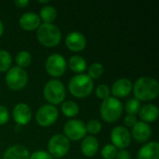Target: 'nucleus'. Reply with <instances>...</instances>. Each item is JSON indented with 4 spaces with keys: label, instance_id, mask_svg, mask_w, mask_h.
<instances>
[{
    "label": "nucleus",
    "instance_id": "obj_1",
    "mask_svg": "<svg viewBox=\"0 0 159 159\" xmlns=\"http://www.w3.org/2000/svg\"><path fill=\"white\" fill-rule=\"evenodd\" d=\"M135 99L140 102H150L156 100L159 95L157 80L151 76H142L132 85Z\"/></svg>",
    "mask_w": 159,
    "mask_h": 159
},
{
    "label": "nucleus",
    "instance_id": "obj_2",
    "mask_svg": "<svg viewBox=\"0 0 159 159\" xmlns=\"http://www.w3.org/2000/svg\"><path fill=\"white\" fill-rule=\"evenodd\" d=\"M68 89L75 98L84 99L92 93L94 89V83L88 75L80 74L73 76L69 80Z\"/></svg>",
    "mask_w": 159,
    "mask_h": 159
},
{
    "label": "nucleus",
    "instance_id": "obj_3",
    "mask_svg": "<svg viewBox=\"0 0 159 159\" xmlns=\"http://www.w3.org/2000/svg\"><path fill=\"white\" fill-rule=\"evenodd\" d=\"M38 42L46 48L57 47L61 40V33L53 23H41L36 31Z\"/></svg>",
    "mask_w": 159,
    "mask_h": 159
},
{
    "label": "nucleus",
    "instance_id": "obj_4",
    "mask_svg": "<svg viewBox=\"0 0 159 159\" xmlns=\"http://www.w3.org/2000/svg\"><path fill=\"white\" fill-rule=\"evenodd\" d=\"M45 100L51 105H58L64 102L66 98V89L63 83L58 79H51L46 83L43 89Z\"/></svg>",
    "mask_w": 159,
    "mask_h": 159
},
{
    "label": "nucleus",
    "instance_id": "obj_5",
    "mask_svg": "<svg viewBox=\"0 0 159 159\" xmlns=\"http://www.w3.org/2000/svg\"><path fill=\"white\" fill-rule=\"evenodd\" d=\"M100 114L103 121L107 123H115L122 116L123 104L120 100L115 97H109L102 101L100 107Z\"/></svg>",
    "mask_w": 159,
    "mask_h": 159
},
{
    "label": "nucleus",
    "instance_id": "obj_6",
    "mask_svg": "<svg viewBox=\"0 0 159 159\" xmlns=\"http://www.w3.org/2000/svg\"><path fill=\"white\" fill-rule=\"evenodd\" d=\"M5 80L9 89L18 91L26 87L28 83V75L25 69L13 66L7 72Z\"/></svg>",
    "mask_w": 159,
    "mask_h": 159
},
{
    "label": "nucleus",
    "instance_id": "obj_7",
    "mask_svg": "<svg viewBox=\"0 0 159 159\" xmlns=\"http://www.w3.org/2000/svg\"><path fill=\"white\" fill-rule=\"evenodd\" d=\"M70 147V141L63 134H55L48 143V153L53 158H61L68 154Z\"/></svg>",
    "mask_w": 159,
    "mask_h": 159
},
{
    "label": "nucleus",
    "instance_id": "obj_8",
    "mask_svg": "<svg viewBox=\"0 0 159 159\" xmlns=\"http://www.w3.org/2000/svg\"><path fill=\"white\" fill-rule=\"evenodd\" d=\"M59 118V110L51 104H44L40 106L35 114V121L42 128L52 126Z\"/></svg>",
    "mask_w": 159,
    "mask_h": 159
},
{
    "label": "nucleus",
    "instance_id": "obj_9",
    "mask_svg": "<svg viewBox=\"0 0 159 159\" xmlns=\"http://www.w3.org/2000/svg\"><path fill=\"white\" fill-rule=\"evenodd\" d=\"M45 68L47 73L56 79L57 77L62 76L66 72L67 61L62 55L54 53L48 57L45 63Z\"/></svg>",
    "mask_w": 159,
    "mask_h": 159
},
{
    "label": "nucleus",
    "instance_id": "obj_10",
    "mask_svg": "<svg viewBox=\"0 0 159 159\" xmlns=\"http://www.w3.org/2000/svg\"><path fill=\"white\" fill-rule=\"evenodd\" d=\"M64 136L69 141L77 142L83 140L87 135L86 125L83 121L78 119L68 120L63 128Z\"/></svg>",
    "mask_w": 159,
    "mask_h": 159
},
{
    "label": "nucleus",
    "instance_id": "obj_11",
    "mask_svg": "<svg viewBox=\"0 0 159 159\" xmlns=\"http://www.w3.org/2000/svg\"><path fill=\"white\" fill-rule=\"evenodd\" d=\"M112 144L118 150H124L129 146L131 143V134L128 128L117 126L112 129L111 132Z\"/></svg>",
    "mask_w": 159,
    "mask_h": 159
},
{
    "label": "nucleus",
    "instance_id": "obj_12",
    "mask_svg": "<svg viewBox=\"0 0 159 159\" xmlns=\"http://www.w3.org/2000/svg\"><path fill=\"white\" fill-rule=\"evenodd\" d=\"M32 110L31 107L25 102H19L17 103L12 111V117L15 121L16 125L19 126H25L32 120Z\"/></svg>",
    "mask_w": 159,
    "mask_h": 159
},
{
    "label": "nucleus",
    "instance_id": "obj_13",
    "mask_svg": "<svg viewBox=\"0 0 159 159\" xmlns=\"http://www.w3.org/2000/svg\"><path fill=\"white\" fill-rule=\"evenodd\" d=\"M67 48L73 52H80L87 47V38L80 32H71L65 37Z\"/></svg>",
    "mask_w": 159,
    "mask_h": 159
},
{
    "label": "nucleus",
    "instance_id": "obj_14",
    "mask_svg": "<svg viewBox=\"0 0 159 159\" xmlns=\"http://www.w3.org/2000/svg\"><path fill=\"white\" fill-rule=\"evenodd\" d=\"M130 134L135 142L139 143H144L150 140L152 136V129L149 124L140 121L137 122L132 128Z\"/></svg>",
    "mask_w": 159,
    "mask_h": 159
},
{
    "label": "nucleus",
    "instance_id": "obj_15",
    "mask_svg": "<svg viewBox=\"0 0 159 159\" xmlns=\"http://www.w3.org/2000/svg\"><path fill=\"white\" fill-rule=\"evenodd\" d=\"M111 89V94L116 99L125 98L129 95L132 90V83L128 78H119L113 85Z\"/></svg>",
    "mask_w": 159,
    "mask_h": 159
},
{
    "label": "nucleus",
    "instance_id": "obj_16",
    "mask_svg": "<svg viewBox=\"0 0 159 159\" xmlns=\"http://www.w3.org/2000/svg\"><path fill=\"white\" fill-rule=\"evenodd\" d=\"M19 24L21 29L26 32H32L37 30L41 24L39 15L35 12H26L22 14L19 20Z\"/></svg>",
    "mask_w": 159,
    "mask_h": 159
},
{
    "label": "nucleus",
    "instance_id": "obj_17",
    "mask_svg": "<svg viewBox=\"0 0 159 159\" xmlns=\"http://www.w3.org/2000/svg\"><path fill=\"white\" fill-rule=\"evenodd\" d=\"M81 152L89 158L95 157L99 151V142L95 136H86L81 143Z\"/></svg>",
    "mask_w": 159,
    "mask_h": 159
},
{
    "label": "nucleus",
    "instance_id": "obj_18",
    "mask_svg": "<svg viewBox=\"0 0 159 159\" xmlns=\"http://www.w3.org/2000/svg\"><path fill=\"white\" fill-rule=\"evenodd\" d=\"M137 159H159V144L157 142L145 143L138 152Z\"/></svg>",
    "mask_w": 159,
    "mask_h": 159
},
{
    "label": "nucleus",
    "instance_id": "obj_19",
    "mask_svg": "<svg viewBox=\"0 0 159 159\" xmlns=\"http://www.w3.org/2000/svg\"><path fill=\"white\" fill-rule=\"evenodd\" d=\"M30 153L28 149L20 144H15L8 147L4 156L3 159H29Z\"/></svg>",
    "mask_w": 159,
    "mask_h": 159
},
{
    "label": "nucleus",
    "instance_id": "obj_20",
    "mask_svg": "<svg viewBox=\"0 0 159 159\" xmlns=\"http://www.w3.org/2000/svg\"><path fill=\"white\" fill-rule=\"evenodd\" d=\"M158 108L155 104H145L144 106H142L140 112H139V116L142 119L143 122L144 123H153L155 122L157 117H158Z\"/></svg>",
    "mask_w": 159,
    "mask_h": 159
},
{
    "label": "nucleus",
    "instance_id": "obj_21",
    "mask_svg": "<svg viewBox=\"0 0 159 159\" xmlns=\"http://www.w3.org/2000/svg\"><path fill=\"white\" fill-rule=\"evenodd\" d=\"M68 66L70 68V70L77 75L83 74L88 66H87V61H85V59L82 56L79 55H74L69 59L68 61Z\"/></svg>",
    "mask_w": 159,
    "mask_h": 159
},
{
    "label": "nucleus",
    "instance_id": "obj_22",
    "mask_svg": "<svg viewBox=\"0 0 159 159\" xmlns=\"http://www.w3.org/2000/svg\"><path fill=\"white\" fill-rule=\"evenodd\" d=\"M39 18L43 23H52L57 18V10L51 5H46L41 8Z\"/></svg>",
    "mask_w": 159,
    "mask_h": 159
},
{
    "label": "nucleus",
    "instance_id": "obj_23",
    "mask_svg": "<svg viewBox=\"0 0 159 159\" xmlns=\"http://www.w3.org/2000/svg\"><path fill=\"white\" fill-rule=\"evenodd\" d=\"M61 110L62 114L69 118H73L79 114V106L74 101H66L61 103Z\"/></svg>",
    "mask_w": 159,
    "mask_h": 159
},
{
    "label": "nucleus",
    "instance_id": "obj_24",
    "mask_svg": "<svg viewBox=\"0 0 159 159\" xmlns=\"http://www.w3.org/2000/svg\"><path fill=\"white\" fill-rule=\"evenodd\" d=\"M15 62L18 67L25 69L32 63V55L27 50H20L15 57Z\"/></svg>",
    "mask_w": 159,
    "mask_h": 159
},
{
    "label": "nucleus",
    "instance_id": "obj_25",
    "mask_svg": "<svg viewBox=\"0 0 159 159\" xmlns=\"http://www.w3.org/2000/svg\"><path fill=\"white\" fill-rule=\"evenodd\" d=\"M12 57L10 53L5 49H0V72H7L11 68Z\"/></svg>",
    "mask_w": 159,
    "mask_h": 159
},
{
    "label": "nucleus",
    "instance_id": "obj_26",
    "mask_svg": "<svg viewBox=\"0 0 159 159\" xmlns=\"http://www.w3.org/2000/svg\"><path fill=\"white\" fill-rule=\"evenodd\" d=\"M104 73L103 65L100 62H94L90 64L88 68V76L93 79H99Z\"/></svg>",
    "mask_w": 159,
    "mask_h": 159
},
{
    "label": "nucleus",
    "instance_id": "obj_27",
    "mask_svg": "<svg viewBox=\"0 0 159 159\" xmlns=\"http://www.w3.org/2000/svg\"><path fill=\"white\" fill-rule=\"evenodd\" d=\"M141 108H142L141 102L135 98L129 99L125 104V110H126L127 114L131 115V116H135L139 114Z\"/></svg>",
    "mask_w": 159,
    "mask_h": 159
},
{
    "label": "nucleus",
    "instance_id": "obj_28",
    "mask_svg": "<svg viewBox=\"0 0 159 159\" xmlns=\"http://www.w3.org/2000/svg\"><path fill=\"white\" fill-rule=\"evenodd\" d=\"M102 129V126L101 122L97 119H90L86 124L87 133L89 132V134H91V136H94V135H97L98 133H100Z\"/></svg>",
    "mask_w": 159,
    "mask_h": 159
},
{
    "label": "nucleus",
    "instance_id": "obj_29",
    "mask_svg": "<svg viewBox=\"0 0 159 159\" xmlns=\"http://www.w3.org/2000/svg\"><path fill=\"white\" fill-rule=\"evenodd\" d=\"M118 150L113 144H106L102 147L101 155L103 159H116Z\"/></svg>",
    "mask_w": 159,
    "mask_h": 159
},
{
    "label": "nucleus",
    "instance_id": "obj_30",
    "mask_svg": "<svg viewBox=\"0 0 159 159\" xmlns=\"http://www.w3.org/2000/svg\"><path fill=\"white\" fill-rule=\"evenodd\" d=\"M95 94L97 96L98 99L100 100H106L107 98L110 97L111 95V89L109 88V86H107L106 84H101L99 85L96 89H95Z\"/></svg>",
    "mask_w": 159,
    "mask_h": 159
},
{
    "label": "nucleus",
    "instance_id": "obj_31",
    "mask_svg": "<svg viewBox=\"0 0 159 159\" xmlns=\"http://www.w3.org/2000/svg\"><path fill=\"white\" fill-rule=\"evenodd\" d=\"M29 159H54L47 151H43V150H38V151H34L33 154L30 155V158Z\"/></svg>",
    "mask_w": 159,
    "mask_h": 159
},
{
    "label": "nucleus",
    "instance_id": "obj_32",
    "mask_svg": "<svg viewBox=\"0 0 159 159\" xmlns=\"http://www.w3.org/2000/svg\"><path fill=\"white\" fill-rule=\"evenodd\" d=\"M8 119H9L8 109L4 105H0V126L7 123Z\"/></svg>",
    "mask_w": 159,
    "mask_h": 159
},
{
    "label": "nucleus",
    "instance_id": "obj_33",
    "mask_svg": "<svg viewBox=\"0 0 159 159\" xmlns=\"http://www.w3.org/2000/svg\"><path fill=\"white\" fill-rule=\"evenodd\" d=\"M137 122H138V121H137L136 116H131V115H127L126 117H125V119H124L125 125H126L127 127H129V128H131V129L135 126V124H136ZM127 127H126V128H127Z\"/></svg>",
    "mask_w": 159,
    "mask_h": 159
},
{
    "label": "nucleus",
    "instance_id": "obj_34",
    "mask_svg": "<svg viewBox=\"0 0 159 159\" xmlns=\"http://www.w3.org/2000/svg\"><path fill=\"white\" fill-rule=\"evenodd\" d=\"M131 158V156L130 154L126 150H119L117 152V155H116V159H130Z\"/></svg>",
    "mask_w": 159,
    "mask_h": 159
},
{
    "label": "nucleus",
    "instance_id": "obj_35",
    "mask_svg": "<svg viewBox=\"0 0 159 159\" xmlns=\"http://www.w3.org/2000/svg\"><path fill=\"white\" fill-rule=\"evenodd\" d=\"M14 4L17 7L23 8V7H26L30 4V2H29V0H15Z\"/></svg>",
    "mask_w": 159,
    "mask_h": 159
},
{
    "label": "nucleus",
    "instance_id": "obj_36",
    "mask_svg": "<svg viewBox=\"0 0 159 159\" xmlns=\"http://www.w3.org/2000/svg\"><path fill=\"white\" fill-rule=\"evenodd\" d=\"M3 34H4V25H3V22L0 20V37L3 35Z\"/></svg>",
    "mask_w": 159,
    "mask_h": 159
},
{
    "label": "nucleus",
    "instance_id": "obj_37",
    "mask_svg": "<svg viewBox=\"0 0 159 159\" xmlns=\"http://www.w3.org/2000/svg\"><path fill=\"white\" fill-rule=\"evenodd\" d=\"M38 3H39V4H42V5H48L49 1H48V0H44V1L39 0V1H38Z\"/></svg>",
    "mask_w": 159,
    "mask_h": 159
},
{
    "label": "nucleus",
    "instance_id": "obj_38",
    "mask_svg": "<svg viewBox=\"0 0 159 159\" xmlns=\"http://www.w3.org/2000/svg\"><path fill=\"white\" fill-rule=\"evenodd\" d=\"M21 129V127L20 126H19V125H16L15 126V131H20Z\"/></svg>",
    "mask_w": 159,
    "mask_h": 159
}]
</instances>
